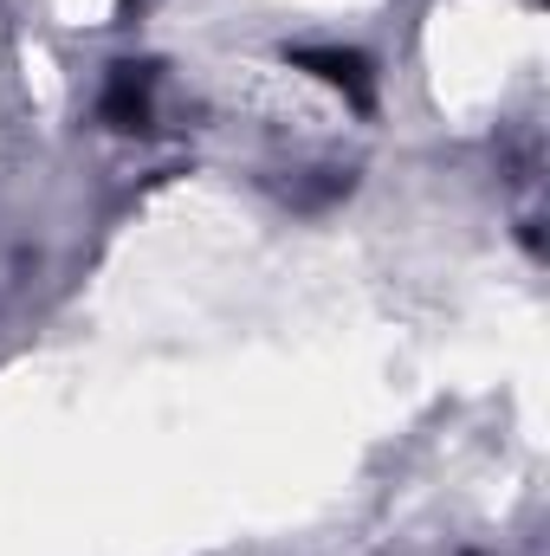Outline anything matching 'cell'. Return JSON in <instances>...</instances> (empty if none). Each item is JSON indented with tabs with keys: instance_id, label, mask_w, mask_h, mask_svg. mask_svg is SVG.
I'll use <instances>...</instances> for the list:
<instances>
[{
	"instance_id": "6da1fadb",
	"label": "cell",
	"mask_w": 550,
	"mask_h": 556,
	"mask_svg": "<svg viewBox=\"0 0 550 556\" xmlns=\"http://www.w3.org/2000/svg\"><path fill=\"white\" fill-rule=\"evenodd\" d=\"M291 65H304V72H317L324 85H337V91H350L357 104H370V72H363L357 52H298Z\"/></svg>"
},
{
	"instance_id": "7a4b0ae2",
	"label": "cell",
	"mask_w": 550,
	"mask_h": 556,
	"mask_svg": "<svg viewBox=\"0 0 550 556\" xmlns=\"http://www.w3.org/2000/svg\"><path fill=\"white\" fill-rule=\"evenodd\" d=\"M104 117H111L117 130H142V117H149V72H137V65H124V72L111 78Z\"/></svg>"
}]
</instances>
